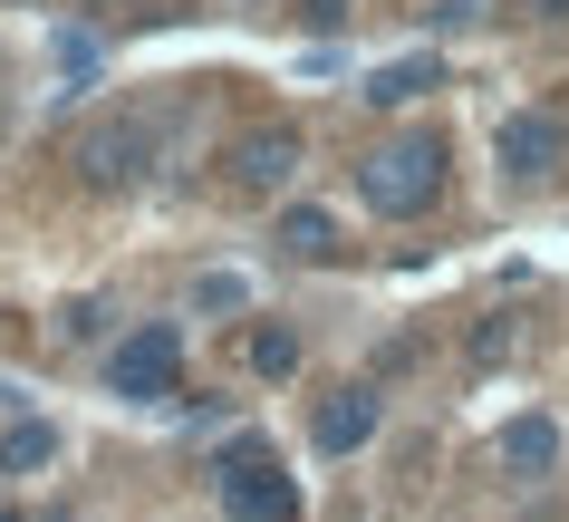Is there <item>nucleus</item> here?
Instances as JSON below:
<instances>
[{"mask_svg":"<svg viewBox=\"0 0 569 522\" xmlns=\"http://www.w3.org/2000/svg\"><path fill=\"white\" fill-rule=\"evenodd\" d=\"M531 10H550V20H560V10H569V0H531Z\"/></svg>","mask_w":569,"mask_h":522,"instance_id":"nucleus-15","label":"nucleus"},{"mask_svg":"<svg viewBox=\"0 0 569 522\" xmlns=\"http://www.w3.org/2000/svg\"><path fill=\"white\" fill-rule=\"evenodd\" d=\"M251 368H261V377H290V368H300V338H290V329H251Z\"/></svg>","mask_w":569,"mask_h":522,"instance_id":"nucleus-12","label":"nucleus"},{"mask_svg":"<svg viewBox=\"0 0 569 522\" xmlns=\"http://www.w3.org/2000/svg\"><path fill=\"white\" fill-rule=\"evenodd\" d=\"M290 175H300V136H290V126H251L232 146V185L270 194V185H290Z\"/></svg>","mask_w":569,"mask_h":522,"instance_id":"nucleus-6","label":"nucleus"},{"mask_svg":"<svg viewBox=\"0 0 569 522\" xmlns=\"http://www.w3.org/2000/svg\"><path fill=\"white\" fill-rule=\"evenodd\" d=\"M502 464L511 474H550V464H560V426H550V416H511L502 426Z\"/></svg>","mask_w":569,"mask_h":522,"instance_id":"nucleus-8","label":"nucleus"},{"mask_svg":"<svg viewBox=\"0 0 569 522\" xmlns=\"http://www.w3.org/2000/svg\"><path fill=\"white\" fill-rule=\"evenodd\" d=\"M241 301H251V290H241L232 272H203V280H193V309H241Z\"/></svg>","mask_w":569,"mask_h":522,"instance_id":"nucleus-13","label":"nucleus"},{"mask_svg":"<svg viewBox=\"0 0 569 522\" xmlns=\"http://www.w3.org/2000/svg\"><path fill=\"white\" fill-rule=\"evenodd\" d=\"M492 155H502V175H511V185H550V175L569 165V126L550 117V107H521V117H502Z\"/></svg>","mask_w":569,"mask_h":522,"instance_id":"nucleus-4","label":"nucleus"},{"mask_svg":"<svg viewBox=\"0 0 569 522\" xmlns=\"http://www.w3.org/2000/svg\"><path fill=\"white\" fill-rule=\"evenodd\" d=\"M348 20V0H309V30H338Z\"/></svg>","mask_w":569,"mask_h":522,"instance_id":"nucleus-14","label":"nucleus"},{"mask_svg":"<svg viewBox=\"0 0 569 522\" xmlns=\"http://www.w3.org/2000/svg\"><path fill=\"white\" fill-rule=\"evenodd\" d=\"M358 194H367V214H387V223L425 214L445 194V136H396V146H377L358 165Z\"/></svg>","mask_w":569,"mask_h":522,"instance_id":"nucleus-1","label":"nucleus"},{"mask_svg":"<svg viewBox=\"0 0 569 522\" xmlns=\"http://www.w3.org/2000/svg\"><path fill=\"white\" fill-rule=\"evenodd\" d=\"M0 522H10V513H0Z\"/></svg>","mask_w":569,"mask_h":522,"instance_id":"nucleus-16","label":"nucleus"},{"mask_svg":"<svg viewBox=\"0 0 569 522\" xmlns=\"http://www.w3.org/2000/svg\"><path fill=\"white\" fill-rule=\"evenodd\" d=\"M309 435H319V455H358L367 435H377V397H367V387H338V397L319 406V426H309Z\"/></svg>","mask_w":569,"mask_h":522,"instance_id":"nucleus-7","label":"nucleus"},{"mask_svg":"<svg viewBox=\"0 0 569 522\" xmlns=\"http://www.w3.org/2000/svg\"><path fill=\"white\" fill-rule=\"evenodd\" d=\"M280 252H300V262H329V252H338V223L319 214V204H290V214H280Z\"/></svg>","mask_w":569,"mask_h":522,"instance_id":"nucleus-11","label":"nucleus"},{"mask_svg":"<svg viewBox=\"0 0 569 522\" xmlns=\"http://www.w3.org/2000/svg\"><path fill=\"white\" fill-rule=\"evenodd\" d=\"M49 464H59V426L20 416V426L0 435V474H49Z\"/></svg>","mask_w":569,"mask_h":522,"instance_id":"nucleus-9","label":"nucleus"},{"mask_svg":"<svg viewBox=\"0 0 569 522\" xmlns=\"http://www.w3.org/2000/svg\"><path fill=\"white\" fill-rule=\"evenodd\" d=\"M78 165H88V185H136L154 165V117H117V126H97L88 146H78Z\"/></svg>","mask_w":569,"mask_h":522,"instance_id":"nucleus-5","label":"nucleus"},{"mask_svg":"<svg viewBox=\"0 0 569 522\" xmlns=\"http://www.w3.org/2000/svg\"><path fill=\"white\" fill-rule=\"evenodd\" d=\"M212 474H222V513H232V522H300V484L280 474V455H270V445H251V435H241V445H222V464H212Z\"/></svg>","mask_w":569,"mask_h":522,"instance_id":"nucleus-2","label":"nucleus"},{"mask_svg":"<svg viewBox=\"0 0 569 522\" xmlns=\"http://www.w3.org/2000/svg\"><path fill=\"white\" fill-rule=\"evenodd\" d=\"M435 78H445L435 59H387L377 78H367V107H406V97H425Z\"/></svg>","mask_w":569,"mask_h":522,"instance_id":"nucleus-10","label":"nucleus"},{"mask_svg":"<svg viewBox=\"0 0 569 522\" xmlns=\"http://www.w3.org/2000/svg\"><path fill=\"white\" fill-rule=\"evenodd\" d=\"M174 377H183V338L164 329V319H146V329H126L117 348H107V387H117V397H136V406L174 397Z\"/></svg>","mask_w":569,"mask_h":522,"instance_id":"nucleus-3","label":"nucleus"}]
</instances>
